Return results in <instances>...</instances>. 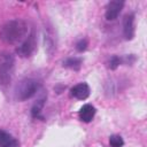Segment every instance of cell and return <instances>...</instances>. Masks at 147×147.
<instances>
[{
	"label": "cell",
	"mask_w": 147,
	"mask_h": 147,
	"mask_svg": "<svg viewBox=\"0 0 147 147\" xmlns=\"http://www.w3.org/2000/svg\"><path fill=\"white\" fill-rule=\"evenodd\" d=\"M36 46H37V40H36V37L33 33L29 34L26 37V39L16 48V53L21 56V57H28L30 56L33 51L36 49Z\"/></svg>",
	"instance_id": "obj_4"
},
{
	"label": "cell",
	"mask_w": 147,
	"mask_h": 147,
	"mask_svg": "<svg viewBox=\"0 0 147 147\" xmlns=\"http://www.w3.org/2000/svg\"><path fill=\"white\" fill-rule=\"evenodd\" d=\"M11 139H13V138H11V136H10L9 133H7V132L3 131V130H0V146L7 144V142L10 141Z\"/></svg>",
	"instance_id": "obj_12"
},
{
	"label": "cell",
	"mask_w": 147,
	"mask_h": 147,
	"mask_svg": "<svg viewBox=\"0 0 147 147\" xmlns=\"http://www.w3.org/2000/svg\"><path fill=\"white\" fill-rule=\"evenodd\" d=\"M123 33L126 40H131L134 36V15L127 14L123 20Z\"/></svg>",
	"instance_id": "obj_6"
},
{
	"label": "cell",
	"mask_w": 147,
	"mask_h": 147,
	"mask_svg": "<svg viewBox=\"0 0 147 147\" xmlns=\"http://www.w3.org/2000/svg\"><path fill=\"white\" fill-rule=\"evenodd\" d=\"M109 144L111 147H122L124 145V141L122 139L121 136H117V134H114V136H110L109 138Z\"/></svg>",
	"instance_id": "obj_11"
},
{
	"label": "cell",
	"mask_w": 147,
	"mask_h": 147,
	"mask_svg": "<svg viewBox=\"0 0 147 147\" xmlns=\"http://www.w3.org/2000/svg\"><path fill=\"white\" fill-rule=\"evenodd\" d=\"M15 59L8 52L0 53V85L6 86L10 83L14 75Z\"/></svg>",
	"instance_id": "obj_2"
},
{
	"label": "cell",
	"mask_w": 147,
	"mask_h": 147,
	"mask_svg": "<svg viewBox=\"0 0 147 147\" xmlns=\"http://www.w3.org/2000/svg\"><path fill=\"white\" fill-rule=\"evenodd\" d=\"M121 62H122V60L118 57V56H113L111 59H110V61H109V68L110 69H116L119 64H121Z\"/></svg>",
	"instance_id": "obj_13"
},
{
	"label": "cell",
	"mask_w": 147,
	"mask_h": 147,
	"mask_svg": "<svg viewBox=\"0 0 147 147\" xmlns=\"http://www.w3.org/2000/svg\"><path fill=\"white\" fill-rule=\"evenodd\" d=\"M63 67L72 69V70H79L82 67V59L79 57H69L65 61H63Z\"/></svg>",
	"instance_id": "obj_9"
},
{
	"label": "cell",
	"mask_w": 147,
	"mask_h": 147,
	"mask_svg": "<svg viewBox=\"0 0 147 147\" xmlns=\"http://www.w3.org/2000/svg\"><path fill=\"white\" fill-rule=\"evenodd\" d=\"M86 47H87V40H86V39H80V40L76 44V48H77L78 52H83V51H85Z\"/></svg>",
	"instance_id": "obj_14"
},
{
	"label": "cell",
	"mask_w": 147,
	"mask_h": 147,
	"mask_svg": "<svg viewBox=\"0 0 147 147\" xmlns=\"http://www.w3.org/2000/svg\"><path fill=\"white\" fill-rule=\"evenodd\" d=\"M123 7H124V1L123 0L110 1L106 7V18L108 21H114L115 18H117V16L122 11Z\"/></svg>",
	"instance_id": "obj_5"
},
{
	"label": "cell",
	"mask_w": 147,
	"mask_h": 147,
	"mask_svg": "<svg viewBox=\"0 0 147 147\" xmlns=\"http://www.w3.org/2000/svg\"><path fill=\"white\" fill-rule=\"evenodd\" d=\"M0 147H20V145H18V141L17 140L11 139L10 141H8L7 144H5V145H2Z\"/></svg>",
	"instance_id": "obj_15"
},
{
	"label": "cell",
	"mask_w": 147,
	"mask_h": 147,
	"mask_svg": "<svg viewBox=\"0 0 147 147\" xmlns=\"http://www.w3.org/2000/svg\"><path fill=\"white\" fill-rule=\"evenodd\" d=\"M39 87H40V84L36 79H32V78L23 79L16 86L15 96L20 101H25V100L32 98L38 92Z\"/></svg>",
	"instance_id": "obj_3"
},
{
	"label": "cell",
	"mask_w": 147,
	"mask_h": 147,
	"mask_svg": "<svg viewBox=\"0 0 147 147\" xmlns=\"http://www.w3.org/2000/svg\"><path fill=\"white\" fill-rule=\"evenodd\" d=\"M95 115V108L92 105H84L79 110V118L85 123H90Z\"/></svg>",
	"instance_id": "obj_8"
},
{
	"label": "cell",
	"mask_w": 147,
	"mask_h": 147,
	"mask_svg": "<svg viewBox=\"0 0 147 147\" xmlns=\"http://www.w3.org/2000/svg\"><path fill=\"white\" fill-rule=\"evenodd\" d=\"M71 96L78 99V100H85L90 95V87L86 83H80L75 85L71 88Z\"/></svg>",
	"instance_id": "obj_7"
},
{
	"label": "cell",
	"mask_w": 147,
	"mask_h": 147,
	"mask_svg": "<svg viewBox=\"0 0 147 147\" xmlns=\"http://www.w3.org/2000/svg\"><path fill=\"white\" fill-rule=\"evenodd\" d=\"M28 32V25L22 20H11L6 22L0 29V39L5 44H16L21 41Z\"/></svg>",
	"instance_id": "obj_1"
},
{
	"label": "cell",
	"mask_w": 147,
	"mask_h": 147,
	"mask_svg": "<svg viewBox=\"0 0 147 147\" xmlns=\"http://www.w3.org/2000/svg\"><path fill=\"white\" fill-rule=\"evenodd\" d=\"M45 100H46V98L42 96V98L38 99L37 102H34V105H33V107H32V110H31V114H32V116H33L34 118L41 117V116H40V113H41V109H42V107H44V105H45Z\"/></svg>",
	"instance_id": "obj_10"
}]
</instances>
